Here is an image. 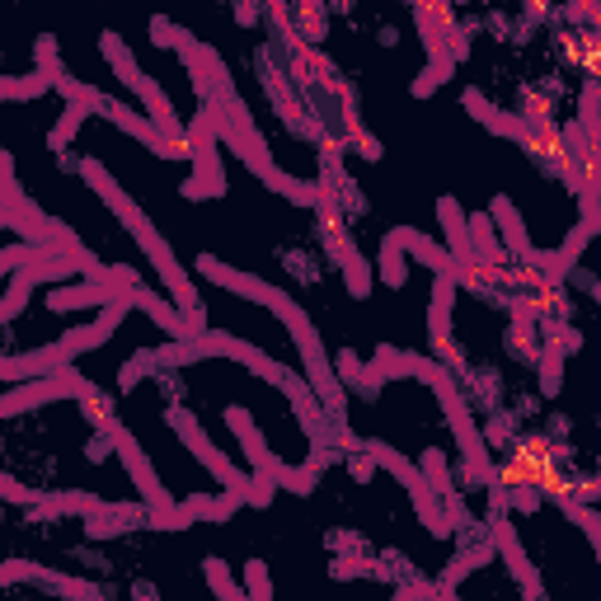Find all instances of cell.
Masks as SVG:
<instances>
[{"instance_id": "38", "label": "cell", "mask_w": 601, "mask_h": 601, "mask_svg": "<svg viewBox=\"0 0 601 601\" xmlns=\"http://www.w3.org/2000/svg\"><path fill=\"white\" fill-rule=\"evenodd\" d=\"M437 601H461L456 592H447V587H437Z\"/></svg>"}, {"instance_id": "30", "label": "cell", "mask_w": 601, "mask_h": 601, "mask_svg": "<svg viewBox=\"0 0 601 601\" xmlns=\"http://www.w3.org/2000/svg\"><path fill=\"white\" fill-rule=\"evenodd\" d=\"M24 578H43V564H29V559L0 564V583H24Z\"/></svg>"}, {"instance_id": "16", "label": "cell", "mask_w": 601, "mask_h": 601, "mask_svg": "<svg viewBox=\"0 0 601 601\" xmlns=\"http://www.w3.org/2000/svg\"><path fill=\"white\" fill-rule=\"evenodd\" d=\"M559 381H564V343L545 339V353H540V395H559Z\"/></svg>"}, {"instance_id": "23", "label": "cell", "mask_w": 601, "mask_h": 601, "mask_svg": "<svg viewBox=\"0 0 601 601\" xmlns=\"http://www.w3.org/2000/svg\"><path fill=\"white\" fill-rule=\"evenodd\" d=\"M555 503H559V512H564V517H573V522H578V526H583V536H587V545H592V550H597V512H592V508H587V503H578V498H573V494H564V498H555Z\"/></svg>"}, {"instance_id": "18", "label": "cell", "mask_w": 601, "mask_h": 601, "mask_svg": "<svg viewBox=\"0 0 601 601\" xmlns=\"http://www.w3.org/2000/svg\"><path fill=\"white\" fill-rule=\"evenodd\" d=\"M418 475H423V484H428L432 494H451V475H447V456L437 447L423 451V461H418Z\"/></svg>"}, {"instance_id": "11", "label": "cell", "mask_w": 601, "mask_h": 601, "mask_svg": "<svg viewBox=\"0 0 601 601\" xmlns=\"http://www.w3.org/2000/svg\"><path fill=\"white\" fill-rule=\"evenodd\" d=\"M108 301H118V296L104 292L99 282H71V287L47 292V310H57V315H66V310H104Z\"/></svg>"}, {"instance_id": "17", "label": "cell", "mask_w": 601, "mask_h": 601, "mask_svg": "<svg viewBox=\"0 0 601 601\" xmlns=\"http://www.w3.org/2000/svg\"><path fill=\"white\" fill-rule=\"evenodd\" d=\"M376 278L386 282V287H395V292H400L404 287V278H409V268H404V249L395 245V240H381V263H376Z\"/></svg>"}, {"instance_id": "37", "label": "cell", "mask_w": 601, "mask_h": 601, "mask_svg": "<svg viewBox=\"0 0 601 601\" xmlns=\"http://www.w3.org/2000/svg\"><path fill=\"white\" fill-rule=\"evenodd\" d=\"M489 442H498V447L508 442V423H503V418H494V423H489Z\"/></svg>"}, {"instance_id": "6", "label": "cell", "mask_w": 601, "mask_h": 601, "mask_svg": "<svg viewBox=\"0 0 601 601\" xmlns=\"http://www.w3.org/2000/svg\"><path fill=\"white\" fill-rule=\"evenodd\" d=\"M198 273H202V278H212L216 287L245 296V301H259V306H268V310H278L282 301H287L282 287H273V282H263V278H249V273H240V268H231V263L212 259V254H202V259H198Z\"/></svg>"}, {"instance_id": "32", "label": "cell", "mask_w": 601, "mask_h": 601, "mask_svg": "<svg viewBox=\"0 0 601 601\" xmlns=\"http://www.w3.org/2000/svg\"><path fill=\"white\" fill-rule=\"evenodd\" d=\"M240 508H245V498H240V494H221V498H212V512H207V522H231Z\"/></svg>"}, {"instance_id": "2", "label": "cell", "mask_w": 601, "mask_h": 601, "mask_svg": "<svg viewBox=\"0 0 601 601\" xmlns=\"http://www.w3.org/2000/svg\"><path fill=\"white\" fill-rule=\"evenodd\" d=\"M432 390H437V400H442V409H447L451 432H456V442H461V451H465L470 479H475V484H489V479H494V465H489V442H484V437H479V428L470 423V409H465L461 390H456V381H451V371Z\"/></svg>"}, {"instance_id": "20", "label": "cell", "mask_w": 601, "mask_h": 601, "mask_svg": "<svg viewBox=\"0 0 601 601\" xmlns=\"http://www.w3.org/2000/svg\"><path fill=\"white\" fill-rule=\"evenodd\" d=\"M292 24H301V43H320L324 29H329V10L324 5H296L292 10Z\"/></svg>"}, {"instance_id": "22", "label": "cell", "mask_w": 601, "mask_h": 601, "mask_svg": "<svg viewBox=\"0 0 601 601\" xmlns=\"http://www.w3.org/2000/svg\"><path fill=\"white\" fill-rule=\"evenodd\" d=\"M329 573H334L339 583H348V578H390V569L376 564V559H334Z\"/></svg>"}, {"instance_id": "19", "label": "cell", "mask_w": 601, "mask_h": 601, "mask_svg": "<svg viewBox=\"0 0 601 601\" xmlns=\"http://www.w3.org/2000/svg\"><path fill=\"white\" fill-rule=\"evenodd\" d=\"M334 376H339L343 386H353V390H371L367 381V362L353 353V348H339V357H334Z\"/></svg>"}, {"instance_id": "24", "label": "cell", "mask_w": 601, "mask_h": 601, "mask_svg": "<svg viewBox=\"0 0 601 601\" xmlns=\"http://www.w3.org/2000/svg\"><path fill=\"white\" fill-rule=\"evenodd\" d=\"M207 569V583H212V592H216V601H245V592L235 587V578H231V569L221 564V559H207L202 564Z\"/></svg>"}, {"instance_id": "33", "label": "cell", "mask_w": 601, "mask_h": 601, "mask_svg": "<svg viewBox=\"0 0 601 601\" xmlns=\"http://www.w3.org/2000/svg\"><path fill=\"white\" fill-rule=\"evenodd\" d=\"M348 141H357V155H362V160H381V141L376 137H367V132H357V137H348Z\"/></svg>"}, {"instance_id": "28", "label": "cell", "mask_w": 601, "mask_h": 601, "mask_svg": "<svg viewBox=\"0 0 601 601\" xmlns=\"http://www.w3.org/2000/svg\"><path fill=\"white\" fill-rule=\"evenodd\" d=\"M151 367H155V348H141V353L123 367V376H118V390H132L137 381H146V371Z\"/></svg>"}, {"instance_id": "1", "label": "cell", "mask_w": 601, "mask_h": 601, "mask_svg": "<svg viewBox=\"0 0 601 601\" xmlns=\"http://www.w3.org/2000/svg\"><path fill=\"white\" fill-rule=\"evenodd\" d=\"M80 174H85V184H90L94 193H99V198H104L108 207H113V216L123 221L127 231L137 235V245L146 249V254H151L155 273L165 278V287H170V296H174V310H179V315H193V310H202V301H198V287H193V282H188V273H184V268H179V259H174V249L165 245V235L155 231L151 221L141 216V207H137V202H132V198H127V193H123V188L113 184V174H108L104 165H99V160H85V165H80Z\"/></svg>"}, {"instance_id": "35", "label": "cell", "mask_w": 601, "mask_h": 601, "mask_svg": "<svg viewBox=\"0 0 601 601\" xmlns=\"http://www.w3.org/2000/svg\"><path fill=\"white\" fill-rule=\"evenodd\" d=\"M353 475H357V479H371V461H367V451H353Z\"/></svg>"}, {"instance_id": "13", "label": "cell", "mask_w": 601, "mask_h": 601, "mask_svg": "<svg viewBox=\"0 0 601 601\" xmlns=\"http://www.w3.org/2000/svg\"><path fill=\"white\" fill-rule=\"evenodd\" d=\"M104 508V498H94V494H43L38 498V503H33V517H62V512H85V517H90V512H99Z\"/></svg>"}, {"instance_id": "5", "label": "cell", "mask_w": 601, "mask_h": 601, "mask_svg": "<svg viewBox=\"0 0 601 601\" xmlns=\"http://www.w3.org/2000/svg\"><path fill=\"white\" fill-rule=\"evenodd\" d=\"M170 423H174V432H179V437L188 442V451H193V456H198V461L212 470L216 484H226V494H240V498H245L249 475H245V470H235V465L226 461V456H221L212 442H207V432L198 428V418L188 414V409H170Z\"/></svg>"}, {"instance_id": "7", "label": "cell", "mask_w": 601, "mask_h": 601, "mask_svg": "<svg viewBox=\"0 0 601 601\" xmlns=\"http://www.w3.org/2000/svg\"><path fill=\"white\" fill-rule=\"evenodd\" d=\"M226 423H231L235 437H240V447H245L249 465H254V475H273V479H278V475H282V465H287V461H278L273 451L263 447L259 423H254V418H249L245 409H226Z\"/></svg>"}, {"instance_id": "31", "label": "cell", "mask_w": 601, "mask_h": 601, "mask_svg": "<svg viewBox=\"0 0 601 601\" xmlns=\"http://www.w3.org/2000/svg\"><path fill=\"white\" fill-rule=\"evenodd\" d=\"M33 245H5L0 249V278H10V273H19L24 263H29Z\"/></svg>"}, {"instance_id": "25", "label": "cell", "mask_w": 601, "mask_h": 601, "mask_svg": "<svg viewBox=\"0 0 601 601\" xmlns=\"http://www.w3.org/2000/svg\"><path fill=\"white\" fill-rule=\"evenodd\" d=\"M339 268H343V282H348V292H353V296H367L371 292V263L362 259L357 249L339 263Z\"/></svg>"}, {"instance_id": "9", "label": "cell", "mask_w": 601, "mask_h": 601, "mask_svg": "<svg viewBox=\"0 0 601 601\" xmlns=\"http://www.w3.org/2000/svg\"><path fill=\"white\" fill-rule=\"evenodd\" d=\"M390 240H395V245H400L404 254H409V259H418L423 268H432L437 278H451V273H456V263H451L447 249L432 245L428 235H418L414 226H395V231H390Z\"/></svg>"}, {"instance_id": "10", "label": "cell", "mask_w": 601, "mask_h": 601, "mask_svg": "<svg viewBox=\"0 0 601 601\" xmlns=\"http://www.w3.org/2000/svg\"><path fill=\"white\" fill-rule=\"evenodd\" d=\"M437 221H442V231H447V254L456 268H470L475 254H470V226H465V212L456 198H437Z\"/></svg>"}, {"instance_id": "12", "label": "cell", "mask_w": 601, "mask_h": 601, "mask_svg": "<svg viewBox=\"0 0 601 601\" xmlns=\"http://www.w3.org/2000/svg\"><path fill=\"white\" fill-rule=\"evenodd\" d=\"M465 226H470V254H475V268H503V263H508V254H503V245H498V235H494L489 212L470 216Z\"/></svg>"}, {"instance_id": "15", "label": "cell", "mask_w": 601, "mask_h": 601, "mask_svg": "<svg viewBox=\"0 0 601 601\" xmlns=\"http://www.w3.org/2000/svg\"><path fill=\"white\" fill-rule=\"evenodd\" d=\"M33 287H38V282H33L29 273H24V268H19V273H10V292L0 296V324H10V320H15V315H19V310L29 306Z\"/></svg>"}, {"instance_id": "27", "label": "cell", "mask_w": 601, "mask_h": 601, "mask_svg": "<svg viewBox=\"0 0 601 601\" xmlns=\"http://www.w3.org/2000/svg\"><path fill=\"white\" fill-rule=\"evenodd\" d=\"M451 71H456V62H451V57H437V62H432L428 71L414 80V99H428V94L437 90L442 80H451Z\"/></svg>"}, {"instance_id": "34", "label": "cell", "mask_w": 601, "mask_h": 601, "mask_svg": "<svg viewBox=\"0 0 601 601\" xmlns=\"http://www.w3.org/2000/svg\"><path fill=\"white\" fill-rule=\"evenodd\" d=\"M324 545H329V550H334V555H339V550H357V545H362V540H357L353 531H329V536H324Z\"/></svg>"}, {"instance_id": "26", "label": "cell", "mask_w": 601, "mask_h": 601, "mask_svg": "<svg viewBox=\"0 0 601 601\" xmlns=\"http://www.w3.org/2000/svg\"><path fill=\"white\" fill-rule=\"evenodd\" d=\"M85 118H90V113H85V108H76V104H66V113H62V123L52 127V137H47V146H52V151L62 155L66 151V141L76 137L80 132V123H85Z\"/></svg>"}, {"instance_id": "36", "label": "cell", "mask_w": 601, "mask_h": 601, "mask_svg": "<svg viewBox=\"0 0 601 601\" xmlns=\"http://www.w3.org/2000/svg\"><path fill=\"white\" fill-rule=\"evenodd\" d=\"M259 15H263V5H235V19H240V24H254Z\"/></svg>"}, {"instance_id": "8", "label": "cell", "mask_w": 601, "mask_h": 601, "mask_svg": "<svg viewBox=\"0 0 601 601\" xmlns=\"http://www.w3.org/2000/svg\"><path fill=\"white\" fill-rule=\"evenodd\" d=\"M489 221H498L494 235H498V245H503V254H517V259H536V249H531V240H526V226H522V216H517V207H512L503 193H498L494 202H489Z\"/></svg>"}, {"instance_id": "14", "label": "cell", "mask_w": 601, "mask_h": 601, "mask_svg": "<svg viewBox=\"0 0 601 601\" xmlns=\"http://www.w3.org/2000/svg\"><path fill=\"white\" fill-rule=\"evenodd\" d=\"M38 583H47L52 592H62V597H76V601H104V597H99V587L85 583V578H76V573L43 569V578H38Z\"/></svg>"}, {"instance_id": "39", "label": "cell", "mask_w": 601, "mask_h": 601, "mask_svg": "<svg viewBox=\"0 0 601 601\" xmlns=\"http://www.w3.org/2000/svg\"><path fill=\"white\" fill-rule=\"evenodd\" d=\"M390 601H414V597H409V592H404V587H395V597H390Z\"/></svg>"}, {"instance_id": "29", "label": "cell", "mask_w": 601, "mask_h": 601, "mask_svg": "<svg viewBox=\"0 0 601 601\" xmlns=\"http://www.w3.org/2000/svg\"><path fill=\"white\" fill-rule=\"evenodd\" d=\"M0 498H5V503H19V508H33V503L43 498V489H29V484H19V479L0 475Z\"/></svg>"}, {"instance_id": "3", "label": "cell", "mask_w": 601, "mask_h": 601, "mask_svg": "<svg viewBox=\"0 0 601 601\" xmlns=\"http://www.w3.org/2000/svg\"><path fill=\"white\" fill-rule=\"evenodd\" d=\"M94 390V381H85L80 371L62 367L52 376H38V381H24L15 395H0V418H15L24 409H38V404H52V400H85Z\"/></svg>"}, {"instance_id": "4", "label": "cell", "mask_w": 601, "mask_h": 601, "mask_svg": "<svg viewBox=\"0 0 601 601\" xmlns=\"http://www.w3.org/2000/svg\"><path fill=\"white\" fill-rule=\"evenodd\" d=\"M104 437H108V447L118 451V461L127 465V475H132V484H137V494L146 498V503H151V512H160V517H165V512H170L174 503H170V494L160 489V475L151 470L146 451L137 447V437H132V432H127L123 423H108Z\"/></svg>"}, {"instance_id": "21", "label": "cell", "mask_w": 601, "mask_h": 601, "mask_svg": "<svg viewBox=\"0 0 601 601\" xmlns=\"http://www.w3.org/2000/svg\"><path fill=\"white\" fill-rule=\"evenodd\" d=\"M52 90V80L47 76H0V99H43V94Z\"/></svg>"}]
</instances>
